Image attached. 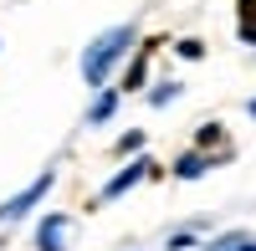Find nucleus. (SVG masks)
Instances as JSON below:
<instances>
[{
    "label": "nucleus",
    "instance_id": "nucleus-5",
    "mask_svg": "<svg viewBox=\"0 0 256 251\" xmlns=\"http://www.w3.org/2000/svg\"><path fill=\"white\" fill-rule=\"evenodd\" d=\"M174 170H180L184 180H195V174H205V159H200V154H184V159L174 164Z\"/></svg>",
    "mask_w": 256,
    "mask_h": 251
},
{
    "label": "nucleus",
    "instance_id": "nucleus-7",
    "mask_svg": "<svg viewBox=\"0 0 256 251\" xmlns=\"http://www.w3.org/2000/svg\"><path fill=\"white\" fill-rule=\"evenodd\" d=\"M210 251H251V241H241V236H226V241H216Z\"/></svg>",
    "mask_w": 256,
    "mask_h": 251
},
{
    "label": "nucleus",
    "instance_id": "nucleus-8",
    "mask_svg": "<svg viewBox=\"0 0 256 251\" xmlns=\"http://www.w3.org/2000/svg\"><path fill=\"white\" fill-rule=\"evenodd\" d=\"M251 251H256V241H251Z\"/></svg>",
    "mask_w": 256,
    "mask_h": 251
},
{
    "label": "nucleus",
    "instance_id": "nucleus-6",
    "mask_svg": "<svg viewBox=\"0 0 256 251\" xmlns=\"http://www.w3.org/2000/svg\"><path fill=\"white\" fill-rule=\"evenodd\" d=\"M113 108H118V98H113V92H102V98L92 102V123H102V118H108Z\"/></svg>",
    "mask_w": 256,
    "mask_h": 251
},
{
    "label": "nucleus",
    "instance_id": "nucleus-4",
    "mask_svg": "<svg viewBox=\"0 0 256 251\" xmlns=\"http://www.w3.org/2000/svg\"><path fill=\"white\" fill-rule=\"evenodd\" d=\"M62 231H67V220L52 216L46 226H41V251H62V246H56V241H62Z\"/></svg>",
    "mask_w": 256,
    "mask_h": 251
},
{
    "label": "nucleus",
    "instance_id": "nucleus-3",
    "mask_svg": "<svg viewBox=\"0 0 256 251\" xmlns=\"http://www.w3.org/2000/svg\"><path fill=\"white\" fill-rule=\"evenodd\" d=\"M144 174H148V164H144V159H138V164H128L123 174H113V180H108V190H102V200H118V195L128 190V184H138Z\"/></svg>",
    "mask_w": 256,
    "mask_h": 251
},
{
    "label": "nucleus",
    "instance_id": "nucleus-1",
    "mask_svg": "<svg viewBox=\"0 0 256 251\" xmlns=\"http://www.w3.org/2000/svg\"><path fill=\"white\" fill-rule=\"evenodd\" d=\"M128 41H134V36H128V26H118V31H108V36H98L92 46H88V56H82V77H88V82H102V77H108V67L128 52Z\"/></svg>",
    "mask_w": 256,
    "mask_h": 251
},
{
    "label": "nucleus",
    "instance_id": "nucleus-2",
    "mask_svg": "<svg viewBox=\"0 0 256 251\" xmlns=\"http://www.w3.org/2000/svg\"><path fill=\"white\" fill-rule=\"evenodd\" d=\"M46 190H52V170L41 174V180H31V190H20L16 200H6V205H0V220H20V216H26L31 205H36L41 195H46Z\"/></svg>",
    "mask_w": 256,
    "mask_h": 251
}]
</instances>
